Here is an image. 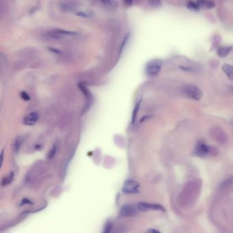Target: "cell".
Masks as SVG:
<instances>
[{
  "instance_id": "cell-9",
  "label": "cell",
  "mask_w": 233,
  "mask_h": 233,
  "mask_svg": "<svg viewBox=\"0 0 233 233\" xmlns=\"http://www.w3.org/2000/svg\"><path fill=\"white\" fill-rule=\"evenodd\" d=\"M38 118H39V115H38V114L36 112H31L25 117L24 120V123L25 125L32 126L36 124L38 120Z\"/></svg>"
},
{
  "instance_id": "cell-3",
  "label": "cell",
  "mask_w": 233,
  "mask_h": 233,
  "mask_svg": "<svg viewBox=\"0 0 233 233\" xmlns=\"http://www.w3.org/2000/svg\"><path fill=\"white\" fill-rule=\"evenodd\" d=\"M183 92L187 97L196 101H200L203 96V93L199 87L192 84L184 86Z\"/></svg>"
},
{
  "instance_id": "cell-24",
  "label": "cell",
  "mask_w": 233,
  "mask_h": 233,
  "mask_svg": "<svg viewBox=\"0 0 233 233\" xmlns=\"http://www.w3.org/2000/svg\"><path fill=\"white\" fill-rule=\"evenodd\" d=\"M230 88H231V90H232V91H233V86L230 87Z\"/></svg>"
},
{
  "instance_id": "cell-23",
  "label": "cell",
  "mask_w": 233,
  "mask_h": 233,
  "mask_svg": "<svg viewBox=\"0 0 233 233\" xmlns=\"http://www.w3.org/2000/svg\"><path fill=\"white\" fill-rule=\"evenodd\" d=\"M147 233H161L158 230L153 228H150L147 230Z\"/></svg>"
},
{
  "instance_id": "cell-6",
  "label": "cell",
  "mask_w": 233,
  "mask_h": 233,
  "mask_svg": "<svg viewBox=\"0 0 233 233\" xmlns=\"http://www.w3.org/2000/svg\"><path fill=\"white\" fill-rule=\"evenodd\" d=\"M137 209L140 211H166V209L162 205L157 204H151L147 202H140L137 204Z\"/></svg>"
},
{
  "instance_id": "cell-5",
  "label": "cell",
  "mask_w": 233,
  "mask_h": 233,
  "mask_svg": "<svg viewBox=\"0 0 233 233\" xmlns=\"http://www.w3.org/2000/svg\"><path fill=\"white\" fill-rule=\"evenodd\" d=\"M140 188L139 183L134 180H127L123 186V192L125 193H136Z\"/></svg>"
},
{
  "instance_id": "cell-11",
  "label": "cell",
  "mask_w": 233,
  "mask_h": 233,
  "mask_svg": "<svg viewBox=\"0 0 233 233\" xmlns=\"http://www.w3.org/2000/svg\"><path fill=\"white\" fill-rule=\"evenodd\" d=\"M231 47H220L217 50V53L220 58H226L231 51Z\"/></svg>"
},
{
  "instance_id": "cell-14",
  "label": "cell",
  "mask_w": 233,
  "mask_h": 233,
  "mask_svg": "<svg viewBox=\"0 0 233 233\" xmlns=\"http://www.w3.org/2000/svg\"><path fill=\"white\" fill-rule=\"evenodd\" d=\"M232 185H233V177H231L226 178V180H224L222 183H221V188L222 189H226V188H230V187Z\"/></svg>"
},
{
  "instance_id": "cell-12",
  "label": "cell",
  "mask_w": 233,
  "mask_h": 233,
  "mask_svg": "<svg viewBox=\"0 0 233 233\" xmlns=\"http://www.w3.org/2000/svg\"><path fill=\"white\" fill-rule=\"evenodd\" d=\"M200 8H203L206 10L212 9L215 6V3L211 1H199L197 2Z\"/></svg>"
},
{
  "instance_id": "cell-2",
  "label": "cell",
  "mask_w": 233,
  "mask_h": 233,
  "mask_svg": "<svg viewBox=\"0 0 233 233\" xmlns=\"http://www.w3.org/2000/svg\"><path fill=\"white\" fill-rule=\"evenodd\" d=\"M162 61L161 60H152L150 61L146 66V73L149 77H155L161 71L162 67Z\"/></svg>"
},
{
  "instance_id": "cell-13",
  "label": "cell",
  "mask_w": 233,
  "mask_h": 233,
  "mask_svg": "<svg viewBox=\"0 0 233 233\" xmlns=\"http://www.w3.org/2000/svg\"><path fill=\"white\" fill-rule=\"evenodd\" d=\"M14 179V174L13 172H10L8 175L6 176V177L3 178L2 182V186H5L9 185L10 183L13 182Z\"/></svg>"
},
{
  "instance_id": "cell-19",
  "label": "cell",
  "mask_w": 233,
  "mask_h": 233,
  "mask_svg": "<svg viewBox=\"0 0 233 233\" xmlns=\"http://www.w3.org/2000/svg\"><path fill=\"white\" fill-rule=\"evenodd\" d=\"M56 151H57V146L56 144L53 145V146L51 148V149L50 151H49V153H48V158L49 159H51L53 157V156H54L56 153Z\"/></svg>"
},
{
  "instance_id": "cell-15",
  "label": "cell",
  "mask_w": 233,
  "mask_h": 233,
  "mask_svg": "<svg viewBox=\"0 0 233 233\" xmlns=\"http://www.w3.org/2000/svg\"><path fill=\"white\" fill-rule=\"evenodd\" d=\"M140 103H141V101H140L138 103H137L136 105H135V106L134 110H133V116H132V123H133V124L134 123H135V121L136 117H137V113H138V111H139V109H140Z\"/></svg>"
},
{
  "instance_id": "cell-4",
  "label": "cell",
  "mask_w": 233,
  "mask_h": 233,
  "mask_svg": "<svg viewBox=\"0 0 233 233\" xmlns=\"http://www.w3.org/2000/svg\"><path fill=\"white\" fill-rule=\"evenodd\" d=\"M209 134L212 138L220 144H226L228 141V135L222 129L214 127L209 130Z\"/></svg>"
},
{
  "instance_id": "cell-7",
  "label": "cell",
  "mask_w": 233,
  "mask_h": 233,
  "mask_svg": "<svg viewBox=\"0 0 233 233\" xmlns=\"http://www.w3.org/2000/svg\"><path fill=\"white\" fill-rule=\"evenodd\" d=\"M212 149H213V147H210L204 143L200 142L196 145L195 151H196V154L198 156H204L207 155L208 154H210L211 152H213Z\"/></svg>"
},
{
  "instance_id": "cell-21",
  "label": "cell",
  "mask_w": 233,
  "mask_h": 233,
  "mask_svg": "<svg viewBox=\"0 0 233 233\" xmlns=\"http://www.w3.org/2000/svg\"><path fill=\"white\" fill-rule=\"evenodd\" d=\"M21 95L22 98H24V100H25V101L29 100L30 98L29 97V95L28 94H27L26 93H25V92H22V93H21Z\"/></svg>"
},
{
  "instance_id": "cell-1",
  "label": "cell",
  "mask_w": 233,
  "mask_h": 233,
  "mask_svg": "<svg viewBox=\"0 0 233 233\" xmlns=\"http://www.w3.org/2000/svg\"><path fill=\"white\" fill-rule=\"evenodd\" d=\"M200 189V180H193L187 183L177 198L179 205L182 207H185L193 204L199 196Z\"/></svg>"
},
{
  "instance_id": "cell-17",
  "label": "cell",
  "mask_w": 233,
  "mask_h": 233,
  "mask_svg": "<svg viewBox=\"0 0 233 233\" xmlns=\"http://www.w3.org/2000/svg\"><path fill=\"white\" fill-rule=\"evenodd\" d=\"M64 8V10H72L75 8L76 5L75 4H72V3L71 2H64L63 4L61 6Z\"/></svg>"
},
{
  "instance_id": "cell-20",
  "label": "cell",
  "mask_w": 233,
  "mask_h": 233,
  "mask_svg": "<svg viewBox=\"0 0 233 233\" xmlns=\"http://www.w3.org/2000/svg\"><path fill=\"white\" fill-rule=\"evenodd\" d=\"M21 146V140L19 138H17L15 141L14 144V150L16 152H18L19 151V148Z\"/></svg>"
},
{
  "instance_id": "cell-16",
  "label": "cell",
  "mask_w": 233,
  "mask_h": 233,
  "mask_svg": "<svg viewBox=\"0 0 233 233\" xmlns=\"http://www.w3.org/2000/svg\"><path fill=\"white\" fill-rule=\"evenodd\" d=\"M188 8L189 9L193 10V11H198L200 8L198 5V3L197 2H189L188 3Z\"/></svg>"
},
{
  "instance_id": "cell-18",
  "label": "cell",
  "mask_w": 233,
  "mask_h": 233,
  "mask_svg": "<svg viewBox=\"0 0 233 233\" xmlns=\"http://www.w3.org/2000/svg\"><path fill=\"white\" fill-rule=\"evenodd\" d=\"M112 228H113V224L111 222V221H108V222H107V224H105L103 233H110L112 230Z\"/></svg>"
},
{
  "instance_id": "cell-22",
  "label": "cell",
  "mask_w": 233,
  "mask_h": 233,
  "mask_svg": "<svg viewBox=\"0 0 233 233\" xmlns=\"http://www.w3.org/2000/svg\"><path fill=\"white\" fill-rule=\"evenodd\" d=\"M150 3L154 7H159L161 6V2L159 1H151Z\"/></svg>"
},
{
  "instance_id": "cell-8",
  "label": "cell",
  "mask_w": 233,
  "mask_h": 233,
  "mask_svg": "<svg viewBox=\"0 0 233 233\" xmlns=\"http://www.w3.org/2000/svg\"><path fill=\"white\" fill-rule=\"evenodd\" d=\"M137 213V209L132 204H126L121 208L120 214L123 217L134 216Z\"/></svg>"
},
{
  "instance_id": "cell-10",
  "label": "cell",
  "mask_w": 233,
  "mask_h": 233,
  "mask_svg": "<svg viewBox=\"0 0 233 233\" xmlns=\"http://www.w3.org/2000/svg\"><path fill=\"white\" fill-rule=\"evenodd\" d=\"M222 70L228 78L233 82V66L229 64H224L222 66Z\"/></svg>"
}]
</instances>
